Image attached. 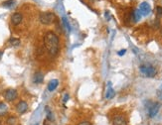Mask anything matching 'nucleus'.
I'll return each instance as SVG.
<instances>
[{
	"label": "nucleus",
	"instance_id": "f03ea898",
	"mask_svg": "<svg viewBox=\"0 0 162 125\" xmlns=\"http://www.w3.org/2000/svg\"><path fill=\"white\" fill-rule=\"evenodd\" d=\"M139 71L143 76H147V78H154L157 74L156 69L151 65H141L139 67Z\"/></svg>",
	"mask_w": 162,
	"mask_h": 125
},
{
	"label": "nucleus",
	"instance_id": "cd10ccee",
	"mask_svg": "<svg viewBox=\"0 0 162 125\" xmlns=\"http://www.w3.org/2000/svg\"><path fill=\"white\" fill-rule=\"evenodd\" d=\"M160 34H161V36H162V28H161V31H160Z\"/></svg>",
	"mask_w": 162,
	"mask_h": 125
},
{
	"label": "nucleus",
	"instance_id": "393cba45",
	"mask_svg": "<svg viewBox=\"0 0 162 125\" xmlns=\"http://www.w3.org/2000/svg\"><path fill=\"white\" fill-rule=\"evenodd\" d=\"M157 97H158L162 100V90H160L157 91Z\"/></svg>",
	"mask_w": 162,
	"mask_h": 125
},
{
	"label": "nucleus",
	"instance_id": "2eb2a0df",
	"mask_svg": "<svg viewBox=\"0 0 162 125\" xmlns=\"http://www.w3.org/2000/svg\"><path fill=\"white\" fill-rule=\"evenodd\" d=\"M7 111H8V106L6 105V103L0 102V115H4Z\"/></svg>",
	"mask_w": 162,
	"mask_h": 125
},
{
	"label": "nucleus",
	"instance_id": "dca6fc26",
	"mask_svg": "<svg viewBox=\"0 0 162 125\" xmlns=\"http://www.w3.org/2000/svg\"><path fill=\"white\" fill-rule=\"evenodd\" d=\"M9 43H10V45L13 46V47H18V46L20 45V40L17 39V38H10V39H9Z\"/></svg>",
	"mask_w": 162,
	"mask_h": 125
},
{
	"label": "nucleus",
	"instance_id": "f3484780",
	"mask_svg": "<svg viewBox=\"0 0 162 125\" xmlns=\"http://www.w3.org/2000/svg\"><path fill=\"white\" fill-rule=\"evenodd\" d=\"M63 25H64V27L66 28V30L68 31V32L71 31V26H70L69 21H68V19L65 17V16L63 17Z\"/></svg>",
	"mask_w": 162,
	"mask_h": 125
},
{
	"label": "nucleus",
	"instance_id": "1a4fd4ad",
	"mask_svg": "<svg viewBox=\"0 0 162 125\" xmlns=\"http://www.w3.org/2000/svg\"><path fill=\"white\" fill-rule=\"evenodd\" d=\"M22 19H23V16L21 13H18V12H16V13H14L13 15L11 16V22L13 25H19L21 22H22Z\"/></svg>",
	"mask_w": 162,
	"mask_h": 125
},
{
	"label": "nucleus",
	"instance_id": "20e7f679",
	"mask_svg": "<svg viewBox=\"0 0 162 125\" xmlns=\"http://www.w3.org/2000/svg\"><path fill=\"white\" fill-rule=\"evenodd\" d=\"M3 97L7 101H13V100H15L17 97H18V93H17V91L15 90H13V88H8V90H6L4 91Z\"/></svg>",
	"mask_w": 162,
	"mask_h": 125
},
{
	"label": "nucleus",
	"instance_id": "f257e3e1",
	"mask_svg": "<svg viewBox=\"0 0 162 125\" xmlns=\"http://www.w3.org/2000/svg\"><path fill=\"white\" fill-rule=\"evenodd\" d=\"M44 44L50 56L56 57L60 50V39L56 33L48 31L44 37Z\"/></svg>",
	"mask_w": 162,
	"mask_h": 125
},
{
	"label": "nucleus",
	"instance_id": "b1692460",
	"mask_svg": "<svg viewBox=\"0 0 162 125\" xmlns=\"http://www.w3.org/2000/svg\"><path fill=\"white\" fill-rule=\"evenodd\" d=\"M154 23H155V24H154V25H155V28L157 29V28L159 27V23H160V22H159V19H158V18L155 19V21H154Z\"/></svg>",
	"mask_w": 162,
	"mask_h": 125
},
{
	"label": "nucleus",
	"instance_id": "7ed1b4c3",
	"mask_svg": "<svg viewBox=\"0 0 162 125\" xmlns=\"http://www.w3.org/2000/svg\"><path fill=\"white\" fill-rule=\"evenodd\" d=\"M55 14L53 12H44L40 14V22L44 25H51L55 20Z\"/></svg>",
	"mask_w": 162,
	"mask_h": 125
},
{
	"label": "nucleus",
	"instance_id": "9b49d317",
	"mask_svg": "<svg viewBox=\"0 0 162 125\" xmlns=\"http://www.w3.org/2000/svg\"><path fill=\"white\" fill-rule=\"evenodd\" d=\"M43 81H44V74H43L42 73H40V72L36 73L33 76V83H37V85H39V83H43Z\"/></svg>",
	"mask_w": 162,
	"mask_h": 125
},
{
	"label": "nucleus",
	"instance_id": "6e6552de",
	"mask_svg": "<svg viewBox=\"0 0 162 125\" xmlns=\"http://www.w3.org/2000/svg\"><path fill=\"white\" fill-rule=\"evenodd\" d=\"M16 110L18 113L20 114H24L25 112H27L28 110V104L26 101H24V100H21V101H19V103L17 104L16 106Z\"/></svg>",
	"mask_w": 162,
	"mask_h": 125
},
{
	"label": "nucleus",
	"instance_id": "4468645a",
	"mask_svg": "<svg viewBox=\"0 0 162 125\" xmlns=\"http://www.w3.org/2000/svg\"><path fill=\"white\" fill-rule=\"evenodd\" d=\"M45 111H46V115H47V119L49 121H53L54 120V116H53V113L51 111L49 106H45Z\"/></svg>",
	"mask_w": 162,
	"mask_h": 125
},
{
	"label": "nucleus",
	"instance_id": "4be33fe9",
	"mask_svg": "<svg viewBox=\"0 0 162 125\" xmlns=\"http://www.w3.org/2000/svg\"><path fill=\"white\" fill-rule=\"evenodd\" d=\"M69 94H68V93H66V94H65V97H64V98H63V102L64 103H66L67 101H68V99H69Z\"/></svg>",
	"mask_w": 162,
	"mask_h": 125
},
{
	"label": "nucleus",
	"instance_id": "5701e85b",
	"mask_svg": "<svg viewBox=\"0 0 162 125\" xmlns=\"http://www.w3.org/2000/svg\"><path fill=\"white\" fill-rule=\"evenodd\" d=\"M78 125H93L91 123V122H89V121H82L81 123H79Z\"/></svg>",
	"mask_w": 162,
	"mask_h": 125
},
{
	"label": "nucleus",
	"instance_id": "9d476101",
	"mask_svg": "<svg viewBox=\"0 0 162 125\" xmlns=\"http://www.w3.org/2000/svg\"><path fill=\"white\" fill-rule=\"evenodd\" d=\"M115 91L113 90L112 83L110 81L108 83V90H106V92H105V98L106 99H112V98L115 97Z\"/></svg>",
	"mask_w": 162,
	"mask_h": 125
},
{
	"label": "nucleus",
	"instance_id": "6ab92c4d",
	"mask_svg": "<svg viewBox=\"0 0 162 125\" xmlns=\"http://www.w3.org/2000/svg\"><path fill=\"white\" fill-rule=\"evenodd\" d=\"M15 123H16V118L14 116H11L7 119V124L8 125H14Z\"/></svg>",
	"mask_w": 162,
	"mask_h": 125
},
{
	"label": "nucleus",
	"instance_id": "bb28decb",
	"mask_svg": "<svg viewBox=\"0 0 162 125\" xmlns=\"http://www.w3.org/2000/svg\"><path fill=\"white\" fill-rule=\"evenodd\" d=\"M2 56H3V52H2V51H0V60L2 59Z\"/></svg>",
	"mask_w": 162,
	"mask_h": 125
},
{
	"label": "nucleus",
	"instance_id": "ddd939ff",
	"mask_svg": "<svg viewBox=\"0 0 162 125\" xmlns=\"http://www.w3.org/2000/svg\"><path fill=\"white\" fill-rule=\"evenodd\" d=\"M141 13L139 12V10H134L133 13H132V18H133L134 22H138V21L141 19Z\"/></svg>",
	"mask_w": 162,
	"mask_h": 125
},
{
	"label": "nucleus",
	"instance_id": "c85d7f7f",
	"mask_svg": "<svg viewBox=\"0 0 162 125\" xmlns=\"http://www.w3.org/2000/svg\"><path fill=\"white\" fill-rule=\"evenodd\" d=\"M35 125H39V124H35Z\"/></svg>",
	"mask_w": 162,
	"mask_h": 125
},
{
	"label": "nucleus",
	"instance_id": "39448f33",
	"mask_svg": "<svg viewBox=\"0 0 162 125\" xmlns=\"http://www.w3.org/2000/svg\"><path fill=\"white\" fill-rule=\"evenodd\" d=\"M159 108H160V104L158 102H153L150 105V107L148 108V115L149 117H154L155 115L158 113Z\"/></svg>",
	"mask_w": 162,
	"mask_h": 125
},
{
	"label": "nucleus",
	"instance_id": "aec40b11",
	"mask_svg": "<svg viewBox=\"0 0 162 125\" xmlns=\"http://www.w3.org/2000/svg\"><path fill=\"white\" fill-rule=\"evenodd\" d=\"M156 13H157V16H158V17H161L162 16V7H160V6L156 7Z\"/></svg>",
	"mask_w": 162,
	"mask_h": 125
},
{
	"label": "nucleus",
	"instance_id": "a878e982",
	"mask_svg": "<svg viewBox=\"0 0 162 125\" xmlns=\"http://www.w3.org/2000/svg\"><path fill=\"white\" fill-rule=\"evenodd\" d=\"M105 18H106V19H108H108H110V13H108V11H106V12H105Z\"/></svg>",
	"mask_w": 162,
	"mask_h": 125
},
{
	"label": "nucleus",
	"instance_id": "412c9836",
	"mask_svg": "<svg viewBox=\"0 0 162 125\" xmlns=\"http://www.w3.org/2000/svg\"><path fill=\"white\" fill-rule=\"evenodd\" d=\"M125 53H126V50H125V49H122V50H120V51L117 52V55H118V56L122 57V56H123V55L125 54Z\"/></svg>",
	"mask_w": 162,
	"mask_h": 125
},
{
	"label": "nucleus",
	"instance_id": "423d86ee",
	"mask_svg": "<svg viewBox=\"0 0 162 125\" xmlns=\"http://www.w3.org/2000/svg\"><path fill=\"white\" fill-rule=\"evenodd\" d=\"M139 12L141 13V15H143V16H146V15H148L149 13H150V11H151V7L150 5H149L147 2H142L141 4L139 5Z\"/></svg>",
	"mask_w": 162,
	"mask_h": 125
},
{
	"label": "nucleus",
	"instance_id": "0eeeda50",
	"mask_svg": "<svg viewBox=\"0 0 162 125\" xmlns=\"http://www.w3.org/2000/svg\"><path fill=\"white\" fill-rule=\"evenodd\" d=\"M113 125H127L126 118L123 115H115L112 118Z\"/></svg>",
	"mask_w": 162,
	"mask_h": 125
},
{
	"label": "nucleus",
	"instance_id": "f8f14e48",
	"mask_svg": "<svg viewBox=\"0 0 162 125\" xmlns=\"http://www.w3.org/2000/svg\"><path fill=\"white\" fill-rule=\"evenodd\" d=\"M58 86H59V81L58 80H52V81H49V83H48L47 88H48V90L49 91H54Z\"/></svg>",
	"mask_w": 162,
	"mask_h": 125
},
{
	"label": "nucleus",
	"instance_id": "a211bd4d",
	"mask_svg": "<svg viewBox=\"0 0 162 125\" xmlns=\"http://www.w3.org/2000/svg\"><path fill=\"white\" fill-rule=\"evenodd\" d=\"M14 4H15V1H14V0H8V1L3 2L2 5H3L4 7H6V8H11Z\"/></svg>",
	"mask_w": 162,
	"mask_h": 125
}]
</instances>
